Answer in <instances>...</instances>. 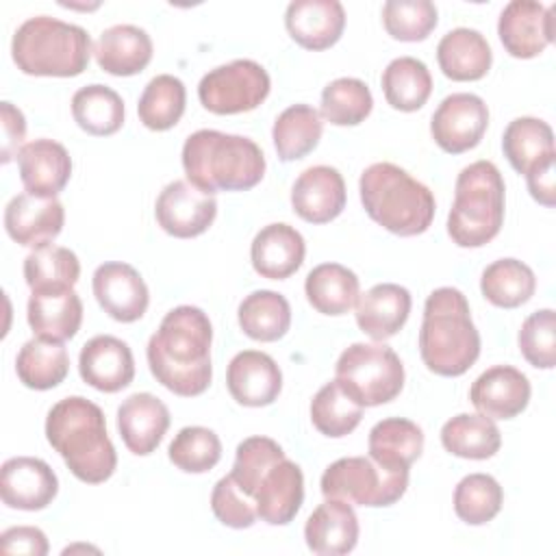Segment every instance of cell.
Instances as JSON below:
<instances>
[{"mask_svg": "<svg viewBox=\"0 0 556 556\" xmlns=\"http://www.w3.org/2000/svg\"><path fill=\"white\" fill-rule=\"evenodd\" d=\"M226 387L241 406H269L282 389L278 363L261 350H243L232 356L226 369Z\"/></svg>", "mask_w": 556, "mask_h": 556, "instance_id": "18", "label": "cell"}, {"mask_svg": "<svg viewBox=\"0 0 556 556\" xmlns=\"http://www.w3.org/2000/svg\"><path fill=\"white\" fill-rule=\"evenodd\" d=\"M382 93L387 102L404 113L421 109L432 93V76L424 61L397 56L382 72Z\"/></svg>", "mask_w": 556, "mask_h": 556, "instance_id": "37", "label": "cell"}, {"mask_svg": "<svg viewBox=\"0 0 556 556\" xmlns=\"http://www.w3.org/2000/svg\"><path fill=\"white\" fill-rule=\"evenodd\" d=\"M504 178L491 161L460 169L447 215V235L460 248H480L497 237L504 224Z\"/></svg>", "mask_w": 556, "mask_h": 556, "instance_id": "7", "label": "cell"}, {"mask_svg": "<svg viewBox=\"0 0 556 556\" xmlns=\"http://www.w3.org/2000/svg\"><path fill=\"white\" fill-rule=\"evenodd\" d=\"M304 539L313 554H350L358 543V517L348 502L326 497L306 519Z\"/></svg>", "mask_w": 556, "mask_h": 556, "instance_id": "27", "label": "cell"}, {"mask_svg": "<svg viewBox=\"0 0 556 556\" xmlns=\"http://www.w3.org/2000/svg\"><path fill=\"white\" fill-rule=\"evenodd\" d=\"M321 132L324 122L317 109H313L311 104H291L276 117L271 128L278 159L285 163L304 159L317 148Z\"/></svg>", "mask_w": 556, "mask_h": 556, "instance_id": "35", "label": "cell"}, {"mask_svg": "<svg viewBox=\"0 0 556 556\" xmlns=\"http://www.w3.org/2000/svg\"><path fill=\"white\" fill-rule=\"evenodd\" d=\"M519 350L536 369L556 365V315L552 308L534 311L519 328Z\"/></svg>", "mask_w": 556, "mask_h": 556, "instance_id": "49", "label": "cell"}, {"mask_svg": "<svg viewBox=\"0 0 556 556\" xmlns=\"http://www.w3.org/2000/svg\"><path fill=\"white\" fill-rule=\"evenodd\" d=\"M80 378L102 391L117 393L135 378V358L126 341L113 334L91 337L78 354Z\"/></svg>", "mask_w": 556, "mask_h": 556, "instance_id": "17", "label": "cell"}, {"mask_svg": "<svg viewBox=\"0 0 556 556\" xmlns=\"http://www.w3.org/2000/svg\"><path fill=\"white\" fill-rule=\"evenodd\" d=\"M441 72L452 80H480L493 63V52L484 35L476 28H454L437 46Z\"/></svg>", "mask_w": 556, "mask_h": 556, "instance_id": "30", "label": "cell"}, {"mask_svg": "<svg viewBox=\"0 0 556 556\" xmlns=\"http://www.w3.org/2000/svg\"><path fill=\"white\" fill-rule=\"evenodd\" d=\"M93 295L100 308L122 324H132L143 317L150 304V291L141 274L122 261L102 263L93 271Z\"/></svg>", "mask_w": 556, "mask_h": 556, "instance_id": "14", "label": "cell"}, {"mask_svg": "<svg viewBox=\"0 0 556 556\" xmlns=\"http://www.w3.org/2000/svg\"><path fill=\"white\" fill-rule=\"evenodd\" d=\"M26 317L35 337L63 343L80 330L83 302L74 287L35 289L28 298Z\"/></svg>", "mask_w": 556, "mask_h": 556, "instance_id": "23", "label": "cell"}, {"mask_svg": "<svg viewBox=\"0 0 556 556\" xmlns=\"http://www.w3.org/2000/svg\"><path fill=\"white\" fill-rule=\"evenodd\" d=\"M324 497L358 506H391L408 489V469H389L367 456H345L321 473Z\"/></svg>", "mask_w": 556, "mask_h": 556, "instance_id": "9", "label": "cell"}, {"mask_svg": "<svg viewBox=\"0 0 556 556\" xmlns=\"http://www.w3.org/2000/svg\"><path fill=\"white\" fill-rule=\"evenodd\" d=\"M554 161H556V154L534 163L523 176H526V182H528V191L530 195L552 208L556 204V174H554Z\"/></svg>", "mask_w": 556, "mask_h": 556, "instance_id": "52", "label": "cell"}, {"mask_svg": "<svg viewBox=\"0 0 556 556\" xmlns=\"http://www.w3.org/2000/svg\"><path fill=\"white\" fill-rule=\"evenodd\" d=\"M306 254V243L300 230L278 222L267 224L256 232L250 245V261L258 276L269 280H285L295 274Z\"/></svg>", "mask_w": 556, "mask_h": 556, "instance_id": "28", "label": "cell"}, {"mask_svg": "<svg viewBox=\"0 0 556 556\" xmlns=\"http://www.w3.org/2000/svg\"><path fill=\"white\" fill-rule=\"evenodd\" d=\"M365 213L384 230L415 237L430 228L437 211L432 191L395 163H374L358 180Z\"/></svg>", "mask_w": 556, "mask_h": 556, "instance_id": "5", "label": "cell"}, {"mask_svg": "<svg viewBox=\"0 0 556 556\" xmlns=\"http://www.w3.org/2000/svg\"><path fill=\"white\" fill-rule=\"evenodd\" d=\"M11 56L28 76L70 78L87 70L91 37L83 26L35 15L22 22L11 41Z\"/></svg>", "mask_w": 556, "mask_h": 556, "instance_id": "6", "label": "cell"}, {"mask_svg": "<svg viewBox=\"0 0 556 556\" xmlns=\"http://www.w3.org/2000/svg\"><path fill=\"white\" fill-rule=\"evenodd\" d=\"M72 115L85 132L109 137L124 124V100L106 85H85L72 96Z\"/></svg>", "mask_w": 556, "mask_h": 556, "instance_id": "38", "label": "cell"}, {"mask_svg": "<svg viewBox=\"0 0 556 556\" xmlns=\"http://www.w3.org/2000/svg\"><path fill=\"white\" fill-rule=\"evenodd\" d=\"M304 502V473L287 456L276 460L254 491L256 515L269 526H287L295 519Z\"/></svg>", "mask_w": 556, "mask_h": 556, "instance_id": "21", "label": "cell"}, {"mask_svg": "<svg viewBox=\"0 0 556 556\" xmlns=\"http://www.w3.org/2000/svg\"><path fill=\"white\" fill-rule=\"evenodd\" d=\"M271 89L267 70L252 59H235L206 72L198 85L200 104L215 115H235L256 109Z\"/></svg>", "mask_w": 556, "mask_h": 556, "instance_id": "10", "label": "cell"}, {"mask_svg": "<svg viewBox=\"0 0 556 556\" xmlns=\"http://www.w3.org/2000/svg\"><path fill=\"white\" fill-rule=\"evenodd\" d=\"M504 504L500 482L489 473H469L454 489V513L469 526L489 523Z\"/></svg>", "mask_w": 556, "mask_h": 556, "instance_id": "45", "label": "cell"}, {"mask_svg": "<svg viewBox=\"0 0 556 556\" xmlns=\"http://www.w3.org/2000/svg\"><path fill=\"white\" fill-rule=\"evenodd\" d=\"M211 341L213 326L202 308L191 304L172 308L146 348L156 382L182 397L204 393L213 378Z\"/></svg>", "mask_w": 556, "mask_h": 556, "instance_id": "1", "label": "cell"}, {"mask_svg": "<svg viewBox=\"0 0 556 556\" xmlns=\"http://www.w3.org/2000/svg\"><path fill=\"white\" fill-rule=\"evenodd\" d=\"M70 371V356L61 341L35 337L26 341L15 356V374L20 382L35 391L59 387Z\"/></svg>", "mask_w": 556, "mask_h": 556, "instance_id": "34", "label": "cell"}, {"mask_svg": "<svg viewBox=\"0 0 556 556\" xmlns=\"http://www.w3.org/2000/svg\"><path fill=\"white\" fill-rule=\"evenodd\" d=\"M497 35L510 56H539L554 41V7H543L532 0H513L500 13Z\"/></svg>", "mask_w": 556, "mask_h": 556, "instance_id": "13", "label": "cell"}, {"mask_svg": "<svg viewBox=\"0 0 556 556\" xmlns=\"http://www.w3.org/2000/svg\"><path fill=\"white\" fill-rule=\"evenodd\" d=\"M182 169L206 193L248 191L265 176V154L250 137L202 128L182 146Z\"/></svg>", "mask_w": 556, "mask_h": 556, "instance_id": "4", "label": "cell"}, {"mask_svg": "<svg viewBox=\"0 0 556 556\" xmlns=\"http://www.w3.org/2000/svg\"><path fill=\"white\" fill-rule=\"evenodd\" d=\"M441 445L458 458L486 460L500 452L502 434L491 417L482 413H460L443 424Z\"/></svg>", "mask_w": 556, "mask_h": 556, "instance_id": "33", "label": "cell"}, {"mask_svg": "<svg viewBox=\"0 0 556 556\" xmlns=\"http://www.w3.org/2000/svg\"><path fill=\"white\" fill-rule=\"evenodd\" d=\"M167 456L180 471L204 473L219 463L222 441L211 428L187 426L172 439Z\"/></svg>", "mask_w": 556, "mask_h": 556, "instance_id": "46", "label": "cell"}, {"mask_svg": "<svg viewBox=\"0 0 556 556\" xmlns=\"http://www.w3.org/2000/svg\"><path fill=\"white\" fill-rule=\"evenodd\" d=\"M339 387L363 408L395 400L404 387V365L393 348L382 341L352 343L334 367Z\"/></svg>", "mask_w": 556, "mask_h": 556, "instance_id": "8", "label": "cell"}, {"mask_svg": "<svg viewBox=\"0 0 556 556\" xmlns=\"http://www.w3.org/2000/svg\"><path fill=\"white\" fill-rule=\"evenodd\" d=\"M369 458L389 469H408L424 452L421 428L404 417H387L369 430Z\"/></svg>", "mask_w": 556, "mask_h": 556, "instance_id": "31", "label": "cell"}, {"mask_svg": "<svg viewBox=\"0 0 556 556\" xmlns=\"http://www.w3.org/2000/svg\"><path fill=\"white\" fill-rule=\"evenodd\" d=\"M59 493L52 467L35 456H13L0 469V497L9 508L41 510Z\"/></svg>", "mask_w": 556, "mask_h": 556, "instance_id": "16", "label": "cell"}, {"mask_svg": "<svg viewBox=\"0 0 556 556\" xmlns=\"http://www.w3.org/2000/svg\"><path fill=\"white\" fill-rule=\"evenodd\" d=\"M280 458H285V452L274 439L248 437L237 445L230 478L237 482V486L248 497L254 500V491H256L263 473Z\"/></svg>", "mask_w": 556, "mask_h": 556, "instance_id": "48", "label": "cell"}, {"mask_svg": "<svg viewBox=\"0 0 556 556\" xmlns=\"http://www.w3.org/2000/svg\"><path fill=\"white\" fill-rule=\"evenodd\" d=\"M363 419V406L354 402L337 380L326 382L311 400L313 426L330 439L350 434Z\"/></svg>", "mask_w": 556, "mask_h": 556, "instance_id": "43", "label": "cell"}, {"mask_svg": "<svg viewBox=\"0 0 556 556\" xmlns=\"http://www.w3.org/2000/svg\"><path fill=\"white\" fill-rule=\"evenodd\" d=\"M237 319L250 339L269 343L287 334L291 326V306L278 291L258 289L241 300Z\"/></svg>", "mask_w": 556, "mask_h": 556, "instance_id": "36", "label": "cell"}, {"mask_svg": "<svg viewBox=\"0 0 556 556\" xmlns=\"http://www.w3.org/2000/svg\"><path fill=\"white\" fill-rule=\"evenodd\" d=\"M187 89L185 83L172 74L154 76L137 104L139 119L150 130H169L185 113Z\"/></svg>", "mask_w": 556, "mask_h": 556, "instance_id": "41", "label": "cell"}, {"mask_svg": "<svg viewBox=\"0 0 556 556\" xmlns=\"http://www.w3.org/2000/svg\"><path fill=\"white\" fill-rule=\"evenodd\" d=\"M152 39L135 24H115L100 33L93 54L106 74L132 76L148 67L152 61Z\"/></svg>", "mask_w": 556, "mask_h": 556, "instance_id": "29", "label": "cell"}, {"mask_svg": "<svg viewBox=\"0 0 556 556\" xmlns=\"http://www.w3.org/2000/svg\"><path fill=\"white\" fill-rule=\"evenodd\" d=\"M354 306L358 328L374 341H387L406 324L413 298L402 285L380 282L361 293Z\"/></svg>", "mask_w": 556, "mask_h": 556, "instance_id": "26", "label": "cell"}, {"mask_svg": "<svg viewBox=\"0 0 556 556\" xmlns=\"http://www.w3.org/2000/svg\"><path fill=\"white\" fill-rule=\"evenodd\" d=\"M308 304L321 315H345L361 295L358 276L339 263L313 267L304 280Z\"/></svg>", "mask_w": 556, "mask_h": 556, "instance_id": "32", "label": "cell"}, {"mask_svg": "<svg viewBox=\"0 0 556 556\" xmlns=\"http://www.w3.org/2000/svg\"><path fill=\"white\" fill-rule=\"evenodd\" d=\"M0 547L4 554L46 556L50 545L43 530L35 526H13L0 534Z\"/></svg>", "mask_w": 556, "mask_h": 556, "instance_id": "51", "label": "cell"}, {"mask_svg": "<svg viewBox=\"0 0 556 556\" xmlns=\"http://www.w3.org/2000/svg\"><path fill=\"white\" fill-rule=\"evenodd\" d=\"M285 26L306 50L334 46L345 28V9L339 0H293L285 11Z\"/></svg>", "mask_w": 556, "mask_h": 556, "instance_id": "24", "label": "cell"}, {"mask_svg": "<svg viewBox=\"0 0 556 556\" xmlns=\"http://www.w3.org/2000/svg\"><path fill=\"white\" fill-rule=\"evenodd\" d=\"M80 276V261L78 256L63 245H41L35 248L24 258V280L35 289H50V287H74Z\"/></svg>", "mask_w": 556, "mask_h": 556, "instance_id": "44", "label": "cell"}, {"mask_svg": "<svg viewBox=\"0 0 556 556\" xmlns=\"http://www.w3.org/2000/svg\"><path fill=\"white\" fill-rule=\"evenodd\" d=\"M154 215L159 226L176 237L191 239L208 230L217 215V200L191 185L189 180H172L156 198Z\"/></svg>", "mask_w": 556, "mask_h": 556, "instance_id": "12", "label": "cell"}, {"mask_svg": "<svg viewBox=\"0 0 556 556\" xmlns=\"http://www.w3.org/2000/svg\"><path fill=\"white\" fill-rule=\"evenodd\" d=\"M169 428L167 406L152 393H132L117 408V430L135 456L152 454Z\"/></svg>", "mask_w": 556, "mask_h": 556, "instance_id": "25", "label": "cell"}, {"mask_svg": "<svg viewBox=\"0 0 556 556\" xmlns=\"http://www.w3.org/2000/svg\"><path fill=\"white\" fill-rule=\"evenodd\" d=\"M489 126V109L476 93H452L441 100L430 119L434 143L447 154H460L476 148Z\"/></svg>", "mask_w": 556, "mask_h": 556, "instance_id": "11", "label": "cell"}, {"mask_svg": "<svg viewBox=\"0 0 556 556\" xmlns=\"http://www.w3.org/2000/svg\"><path fill=\"white\" fill-rule=\"evenodd\" d=\"M46 439L67 469L87 484H100L115 473L117 454L98 404L83 395L59 400L46 417Z\"/></svg>", "mask_w": 556, "mask_h": 556, "instance_id": "2", "label": "cell"}, {"mask_svg": "<svg viewBox=\"0 0 556 556\" xmlns=\"http://www.w3.org/2000/svg\"><path fill=\"white\" fill-rule=\"evenodd\" d=\"M437 22L439 13L430 0H387L382 4L384 30L397 41H424Z\"/></svg>", "mask_w": 556, "mask_h": 556, "instance_id": "47", "label": "cell"}, {"mask_svg": "<svg viewBox=\"0 0 556 556\" xmlns=\"http://www.w3.org/2000/svg\"><path fill=\"white\" fill-rule=\"evenodd\" d=\"M0 119H2V163H9L22 150V141L26 137V119L24 113L11 102H0Z\"/></svg>", "mask_w": 556, "mask_h": 556, "instance_id": "53", "label": "cell"}, {"mask_svg": "<svg viewBox=\"0 0 556 556\" xmlns=\"http://www.w3.org/2000/svg\"><path fill=\"white\" fill-rule=\"evenodd\" d=\"M345 182L339 169L313 165L291 187V206L308 224H328L345 208Z\"/></svg>", "mask_w": 556, "mask_h": 556, "instance_id": "19", "label": "cell"}, {"mask_svg": "<svg viewBox=\"0 0 556 556\" xmlns=\"http://www.w3.org/2000/svg\"><path fill=\"white\" fill-rule=\"evenodd\" d=\"M20 180L33 195L56 198L72 176V159L59 141L35 139L22 146L15 156Z\"/></svg>", "mask_w": 556, "mask_h": 556, "instance_id": "22", "label": "cell"}, {"mask_svg": "<svg viewBox=\"0 0 556 556\" xmlns=\"http://www.w3.org/2000/svg\"><path fill=\"white\" fill-rule=\"evenodd\" d=\"M211 508H213V515L228 528H235V530H243V528H250L254 526V521L258 519L256 515V504L252 497H248L239 486L237 482L228 476L219 478L213 486V493H211Z\"/></svg>", "mask_w": 556, "mask_h": 556, "instance_id": "50", "label": "cell"}, {"mask_svg": "<svg viewBox=\"0 0 556 556\" xmlns=\"http://www.w3.org/2000/svg\"><path fill=\"white\" fill-rule=\"evenodd\" d=\"M530 393L526 374L513 365H495L473 380L469 400L478 413L491 419H513L526 410Z\"/></svg>", "mask_w": 556, "mask_h": 556, "instance_id": "20", "label": "cell"}, {"mask_svg": "<svg viewBox=\"0 0 556 556\" xmlns=\"http://www.w3.org/2000/svg\"><path fill=\"white\" fill-rule=\"evenodd\" d=\"M502 150L510 167L526 174L534 163L556 154L554 132L549 124L539 117H515L504 130Z\"/></svg>", "mask_w": 556, "mask_h": 556, "instance_id": "40", "label": "cell"}, {"mask_svg": "<svg viewBox=\"0 0 556 556\" xmlns=\"http://www.w3.org/2000/svg\"><path fill=\"white\" fill-rule=\"evenodd\" d=\"M65 224V208L56 198H41L28 191L17 193L4 208L7 235L26 248L52 243Z\"/></svg>", "mask_w": 556, "mask_h": 556, "instance_id": "15", "label": "cell"}, {"mask_svg": "<svg viewBox=\"0 0 556 556\" xmlns=\"http://www.w3.org/2000/svg\"><path fill=\"white\" fill-rule=\"evenodd\" d=\"M536 289L534 271L517 258H500L484 267L480 291L486 302L500 308H517L526 304Z\"/></svg>", "mask_w": 556, "mask_h": 556, "instance_id": "39", "label": "cell"}, {"mask_svg": "<svg viewBox=\"0 0 556 556\" xmlns=\"http://www.w3.org/2000/svg\"><path fill=\"white\" fill-rule=\"evenodd\" d=\"M374 109V98L361 78L343 76L328 83L321 91L319 115L334 126H356Z\"/></svg>", "mask_w": 556, "mask_h": 556, "instance_id": "42", "label": "cell"}, {"mask_svg": "<svg viewBox=\"0 0 556 556\" xmlns=\"http://www.w3.org/2000/svg\"><path fill=\"white\" fill-rule=\"evenodd\" d=\"M419 354L432 374L445 378L463 376L478 361L480 332L463 291L439 287L426 298Z\"/></svg>", "mask_w": 556, "mask_h": 556, "instance_id": "3", "label": "cell"}]
</instances>
